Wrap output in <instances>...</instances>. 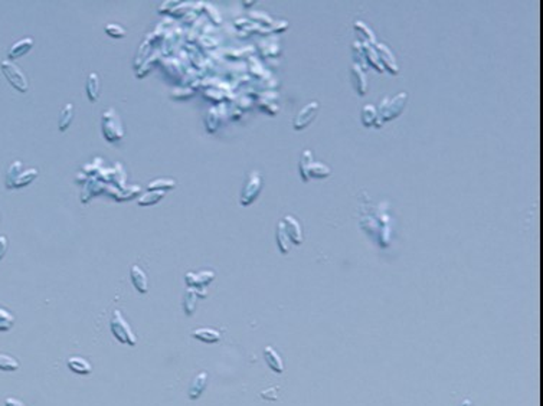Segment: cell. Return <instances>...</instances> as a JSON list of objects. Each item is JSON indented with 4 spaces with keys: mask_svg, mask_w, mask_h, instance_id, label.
Here are the masks:
<instances>
[{
    "mask_svg": "<svg viewBox=\"0 0 543 406\" xmlns=\"http://www.w3.org/2000/svg\"><path fill=\"white\" fill-rule=\"evenodd\" d=\"M106 33H107L108 36H111V38L120 39L126 36V29H124L122 26H120V25H117V23H108L107 26H106Z\"/></svg>",
    "mask_w": 543,
    "mask_h": 406,
    "instance_id": "obj_29",
    "label": "cell"
},
{
    "mask_svg": "<svg viewBox=\"0 0 543 406\" xmlns=\"http://www.w3.org/2000/svg\"><path fill=\"white\" fill-rule=\"evenodd\" d=\"M376 49H378V51H375V52L381 56V61L383 62V67L388 69L389 72H392L393 75H396L399 71L398 65H396V61H395V56H393L392 52L388 49V46L379 44V45L376 46Z\"/></svg>",
    "mask_w": 543,
    "mask_h": 406,
    "instance_id": "obj_13",
    "label": "cell"
},
{
    "mask_svg": "<svg viewBox=\"0 0 543 406\" xmlns=\"http://www.w3.org/2000/svg\"><path fill=\"white\" fill-rule=\"evenodd\" d=\"M196 303H198V295L193 288L186 290L183 297V311L186 315H193L196 311Z\"/></svg>",
    "mask_w": 543,
    "mask_h": 406,
    "instance_id": "obj_22",
    "label": "cell"
},
{
    "mask_svg": "<svg viewBox=\"0 0 543 406\" xmlns=\"http://www.w3.org/2000/svg\"><path fill=\"white\" fill-rule=\"evenodd\" d=\"M192 337L200 340L203 343H218L221 340V333L216 331L215 329H209V327H202V329H196L192 331Z\"/></svg>",
    "mask_w": 543,
    "mask_h": 406,
    "instance_id": "obj_15",
    "label": "cell"
},
{
    "mask_svg": "<svg viewBox=\"0 0 543 406\" xmlns=\"http://www.w3.org/2000/svg\"><path fill=\"white\" fill-rule=\"evenodd\" d=\"M130 278L131 283L134 285V288L137 290L140 294H147L149 292V280L143 269L138 265H133L130 269Z\"/></svg>",
    "mask_w": 543,
    "mask_h": 406,
    "instance_id": "obj_10",
    "label": "cell"
},
{
    "mask_svg": "<svg viewBox=\"0 0 543 406\" xmlns=\"http://www.w3.org/2000/svg\"><path fill=\"white\" fill-rule=\"evenodd\" d=\"M184 280H186V284L193 287L195 290L206 288V285H209L215 280V272L209 271V269L200 271V272H187L184 275Z\"/></svg>",
    "mask_w": 543,
    "mask_h": 406,
    "instance_id": "obj_8",
    "label": "cell"
},
{
    "mask_svg": "<svg viewBox=\"0 0 543 406\" xmlns=\"http://www.w3.org/2000/svg\"><path fill=\"white\" fill-rule=\"evenodd\" d=\"M331 175V169L324 163L313 160V154L310 150H304L300 159V176L304 182L310 179H327Z\"/></svg>",
    "mask_w": 543,
    "mask_h": 406,
    "instance_id": "obj_1",
    "label": "cell"
},
{
    "mask_svg": "<svg viewBox=\"0 0 543 406\" xmlns=\"http://www.w3.org/2000/svg\"><path fill=\"white\" fill-rule=\"evenodd\" d=\"M8 246H9L8 238L0 237V261H2V258L5 257V253H6V251H8Z\"/></svg>",
    "mask_w": 543,
    "mask_h": 406,
    "instance_id": "obj_31",
    "label": "cell"
},
{
    "mask_svg": "<svg viewBox=\"0 0 543 406\" xmlns=\"http://www.w3.org/2000/svg\"><path fill=\"white\" fill-rule=\"evenodd\" d=\"M284 226H285V230L290 237L291 244L294 245H300L303 242V229H301V225L300 222L291 215H285L283 219Z\"/></svg>",
    "mask_w": 543,
    "mask_h": 406,
    "instance_id": "obj_9",
    "label": "cell"
},
{
    "mask_svg": "<svg viewBox=\"0 0 543 406\" xmlns=\"http://www.w3.org/2000/svg\"><path fill=\"white\" fill-rule=\"evenodd\" d=\"M176 187V182L170 177H159L147 184L149 192H169Z\"/></svg>",
    "mask_w": 543,
    "mask_h": 406,
    "instance_id": "obj_18",
    "label": "cell"
},
{
    "mask_svg": "<svg viewBox=\"0 0 543 406\" xmlns=\"http://www.w3.org/2000/svg\"><path fill=\"white\" fill-rule=\"evenodd\" d=\"M5 406H25L22 400L16 398H8L5 400Z\"/></svg>",
    "mask_w": 543,
    "mask_h": 406,
    "instance_id": "obj_32",
    "label": "cell"
},
{
    "mask_svg": "<svg viewBox=\"0 0 543 406\" xmlns=\"http://www.w3.org/2000/svg\"><path fill=\"white\" fill-rule=\"evenodd\" d=\"M319 110H320V104L316 102V101H314V102H308L306 107L301 108L299 111V114L296 115V118H294V124H293L294 130L300 131L307 129L310 124L313 123L314 118L317 117Z\"/></svg>",
    "mask_w": 543,
    "mask_h": 406,
    "instance_id": "obj_7",
    "label": "cell"
},
{
    "mask_svg": "<svg viewBox=\"0 0 543 406\" xmlns=\"http://www.w3.org/2000/svg\"><path fill=\"white\" fill-rule=\"evenodd\" d=\"M75 117V108H74V104H65V107L62 108L61 114H59V121H58V129L61 133L68 130V127L72 124V120Z\"/></svg>",
    "mask_w": 543,
    "mask_h": 406,
    "instance_id": "obj_20",
    "label": "cell"
},
{
    "mask_svg": "<svg viewBox=\"0 0 543 406\" xmlns=\"http://www.w3.org/2000/svg\"><path fill=\"white\" fill-rule=\"evenodd\" d=\"M110 327H111L113 336H114L120 343L136 346L137 337H136V334L133 333L130 324L124 320V317L121 315V311H120V310H114V311H113L111 320H110Z\"/></svg>",
    "mask_w": 543,
    "mask_h": 406,
    "instance_id": "obj_3",
    "label": "cell"
},
{
    "mask_svg": "<svg viewBox=\"0 0 543 406\" xmlns=\"http://www.w3.org/2000/svg\"><path fill=\"white\" fill-rule=\"evenodd\" d=\"M102 136L108 143H117L124 137V125H122L120 115L114 108H108L102 113V124H101Z\"/></svg>",
    "mask_w": 543,
    "mask_h": 406,
    "instance_id": "obj_2",
    "label": "cell"
},
{
    "mask_svg": "<svg viewBox=\"0 0 543 406\" xmlns=\"http://www.w3.org/2000/svg\"><path fill=\"white\" fill-rule=\"evenodd\" d=\"M164 192H147L143 196H140L138 199V205L140 206H150V205H156L159 203L163 198H164Z\"/></svg>",
    "mask_w": 543,
    "mask_h": 406,
    "instance_id": "obj_26",
    "label": "cell"
},
{
    "mask_svg": "<svg viewBox=\"0 0 543 406\" xmlns=\"http://www.w3.org/2000/svg\"><path fill=\"white\" fill-rule=\"evenodd\" d=\"M408 101V94L406 92H399L398 95H395L392 100L390 98H385L379 105L378 114L381 115L383 121H392L395 118H398L402 114L404 108Z\"/></svg>",
    "mask_w": 543,
    "mask_h": 406,
    "instance_id": "obj_4",
    "label": "cell"
},
{
    "mask_svg": "<svg viewBox=\"0 0 543 406\" xmlns=\"http://www.w3.org/2000/svg\"><path fill=\"white\" fill-rule=\"evenodd\" d=\"M378 118V110L373 105H365L363 111H362V123L366 127L373 125Z\"/></svg>",
    "mask_w": 543,
    "mask_h": 406,
    "instance_id": "obj_27",
    "label": "cell"
},
{
    "mask_svg": "<svg viewBox=\"0 0 543 406\" xmlns=\"http://www.w3.org/2000/svg\"><path fill=\"white\" fill-rule=\"evenodd\" d=\"M166 5H177V2H166ZM159 12H160V13L161 12L164 13V12H168V8H166V6H164V8H159Z\"/></svg>",
    "mask_w": 543,
    "mask_h": 406,
    "instance_id": "obj_33",
    "label": "cell"
},
{
    "mask_svg": "<svg viewBox=\"0 0 543 406\" xmlns=\"http://www.w3.org/2000/svg\"><path fill=\"white\" fill-rule=\"evenodd\" d=\"M277 244H278V248L283 253H288L291 249V241L287 230H285V226H284L283 221H280L278 225H277Z\"/></svg>",
    "mask_w": 543,
    "mask_h": 406,
    "instance_id": "obj_21",
    "label": "cell"
},
{
    "mask_svg": "<svg viewBox=\"0 0 543 406\" xmlns=\"http://www.w3.org/2000/svg\"><path fill=\"white\" fill-rule=\"evenodd\" d=\"M67 366L71 372L77 373V375H90L91 373V365L88 361L79 357V356H72L67 360Z\"/></svg>",
    "mask_w": 543,
    "mask_h": 406,
    "instance_id": "obj_16",
    "label": "cell"
},
{
    "mask_svg": "<svg viewBox=\"0 0 543 406\" xmlns=\"http://www.w3.org/2000/svg\"><path fill=\"white\" fill-rule=\"evenodd\" d=\"M354 29H356L358 32H362V33H365V35L367 36V40H370L372 44H375V38H373L372 32L369 31V29H367V28L365 26V25H363V23H362V22H356V23H354Z\"/></svg>",
    "mask_w": 543,
    "mask_h": 406,
    "instance_id": "obj_30",
    "label": "cell"
},
{
    "mask_svg": "<svg viewBox=\"0 0 543 406\" xmlns=\"http://www.w3.org/2000/svg\"><path fill=\"white\" fill-rule=\"evenodd\" d=\"M33 45H35V42H33V39L29 38V36L20 39L19 42H16V44H13V45L9 48L8 56L10 59H17V58H20L23 55L28 54L32 48H33Z\"/></svg>",
    "mask_w": 543,
    "mask_h": 406,
    "instance_id": "obj_12",
    "label": "cell"
},
{
    "mask_svg": "<svg viewBox=\"0 0 543 406\" xmlns=\"http://www.w3.org/2000/svg\"><path fill=\"white\" fill-rule=\"evenodd\" d=\"M264 356H265V360H267L268 366L271 368V370H274L276 373H283V359H281V356H280L271 346H267V347L264 349Z\"/></svg>",
    "mask_w": 543,
    "mask_h": 406,
    "instance_id": "obj_17",
    "label": "cell"
},
{
    "mask_svg": "<svg viewBox=\"0 0 543 406\" xmlns=\"http://www.w3.org/2000/svg\"><path fill=\"white\" fill-rule=\"evenodd\" d=\"M85 91H87V97L91 102H97L100 100L101 94V81L97 72H91L88 78H87V85H85Z\"/></svg>",
    "mask_w": 543,
    "mask_h": 406,
    "instance_id": "obj_11",
    "label": "cell"
},
{
    "mask_svg": "<svg viewBox=\"0 0 543 406\" xmlns=\"http://www.w3.org/2000/svg\"><path fill=\"white\" fill-rule=\"evenodd\" d=\"M219 115H218V111L216 108H211L206 113V118H205V125H206V130L209 133H215V130L218 129L219 125V121H218Z\"/></svg>",
    "mask_w": 543,
    "mask_h": 406,
    "instance_id": "obj_28",
    "label": "cell"
},
{
    "mask_svg": "<svg viewBox=\"0 0 543 406\" xmlns=\"http://www.w3.org/2000/svg\"><path fill=\"white\" fill-rule=\"evenodd\" d=\"M352 84L354 87L356 92L359 95H365L367 91V84H366V77L365 74L362 72L359 65H353L352 67Z\"/></svg>",
    "mask_w": 543,
    "mask_h": 406,
    "instance_id": "obj_19",
    "label": "cell"
},
{
    "mask_svg": "<svg viewBox=\"0 0 543 406\" xmlns=\"http://www.w3.org/2000/svg\"><path fill=\"white\" fill-rule=\"evenodd\" d=\"M261 189H262V179H261L260 172L254 170L251 172V175L248 177L246 183L242 187V193H241V198H239V203L242 206H249L251 203L255 202V199L258 198V195L261 193Z\"/></svg>",
    "mask_w": 543,
    "mask_h": 406,
    "instance_id": "obj_6",
    "label": "cell"
},
{
    "mask_svg": "<svg viewBox=\"0 0 543 406\" xmlns=\"http://www.w3.org/2000/svg\"><path fill=\"white\" fill-rule=\"evenodd\" d=\"M461 406H473V403H471L470 400H467V399H466V400L463 402V405H461Z\"/></svg>",
    "mask_w": 543,
    "mask_h": 406,
    "instance_id": "obj_34",
    "label": "cell"
},
{
    "mask_svg": "<svg viewBox=\"0 0 543 406\" xmlns=\"http://www.w3.org/2000/svg\"><path fill=\"white\" fill-rule=\"evenodd\" d=\"M38 177V170L36 169H28L22 172L19 177L16 179L15 183V189H19V187H25L28 184H31L35 179Z\"/></svg>",
    "mask_w": 543,
    "mask_h": 406,
    "instance_id": "obj_24",
    "label": "cell"
},
{
    "mask_svg": "<svg viewBox=\"0 0 543 406\" xmlns=\"http://www.w3.org/2000/svg\"><path fill=\"white\" fill-rule=\"evenodd\" d=\"M22 173V161H13L6 175V189H15L16 179Z\"/></svg>",
    "mask_w": 543,
    "mask_h": 406,
    "instance_id": "obj_23",
    "label": "cell"
},
{
    "mask_svg": "<svg viewBox=\"0 0 543 406\" xmlns=\"http://www.w3.org/2000/svg\"><path fill=\"white\" fill-rule=\"evenodd\" d=\"M19 368H20V365L13 356H9L6 353H0V370H3V372H16Z\"/></svg>",
    "mask_w": 543,
    "mask_h": 406,
    "instance_id": "obj_25",
    "label": "cell"
},
{
    "mask_svg": "<svg viewBox=\"0 0 543 406\" xmlns=\"http://www.w3.org/2000/svg\"><path fill=\"white\" fill-rule=\"evenodd\" d=\"M0 68H2V72L5 74V77H6V79L10 82L12 87H15L17 91L23 92V94L28 92L29 81H28L26 75L23 74L22 69L19 68L17 65H15L13 62L10 61H3L2 65H0Z\"/></svg>",
    "mask_w": 543,
    "mask_h": 406,
    "instance_id": "obj_5",
    "label": "cell"
},
{
    "mask_svg": "<svg viewBox=\"0 0 543 406\" xmlns=\"http://www.w3.org/2000/svg\"><path fill=\"white\" fill-rule=\"evenodd\" d=\"M207 384V373L206 372H202L199 375L196 376L193 380H192L191 386H189V391H187V396L192 400L200 398V395L203 393V391L206 389Z\"/></svg>",
    "mask_w": 543,
    "mask_h": 406,
    "instance_id": "obj_14",
    "label": "cell"
}]
</instances>
